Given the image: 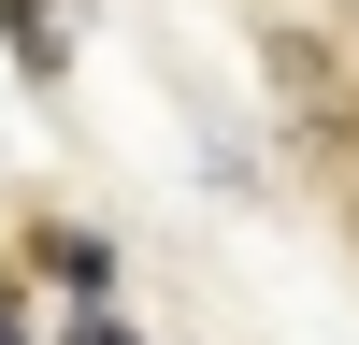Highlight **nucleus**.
<instances>
[{"instance_id":"nucleus-1","label":"nucleus","mask_w":359,"mask_h":345,"mask_svg":"<svg viewBox=\"0 0 359 345\" xmlns=\"http://www.w3.org/2000/svg\"><path fill=\"white\" fill-rule=\"evenodd\" d=\"M0 43L29 58V86H57L72 72V0H0Z\"/></svg>"},{"instance_id":"nucleus-2","label":"nucleus","mask_w":359,"mask_h":345,"mask_svg":"<svg viewBox=\"0 0 359 345\" xmlns=\"http://www.w3.org/2000/svg\"><path fill=\"white\" fill-rule=\"evenodd\" d=\"M72 345H130V331H115V316H72Z\"/></svg>"}]
</instances>
